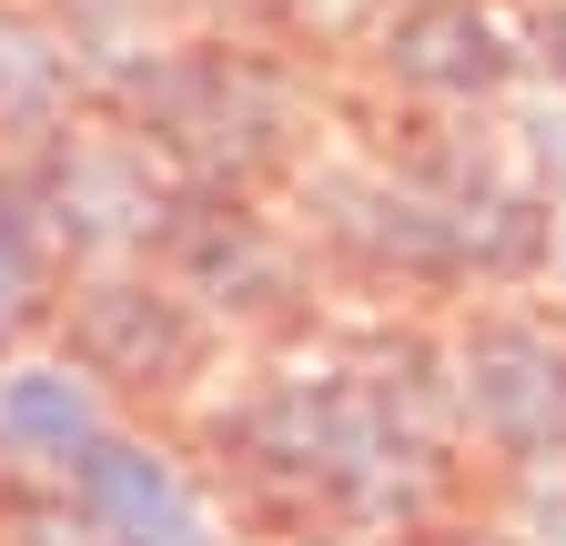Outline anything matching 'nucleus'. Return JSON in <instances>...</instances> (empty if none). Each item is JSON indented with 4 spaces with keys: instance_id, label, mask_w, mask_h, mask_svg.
<instances>
[{
    "instance_id": "obj_1",
    "label": "nucleus",
    "mask_w": 566,
    "mask_h": 546,
    "mask_svg": "<svg viewBox=\"0 0 566 546\" xmlns=\"http://www.w3.org/2000/svg\"><path fill=\"white\" fill-rule=\"evenodd\" d=\"M233 526L294 536H395L424 546L475 506V465L446 405V324L424 314H314L253 345L182 416Z\"/></svg>"
},
{
    "instance_id": "obj_2",
    "label": "nucleus",
    "mask_w": 566,
    "mask_h": 546,
    "mask_svg": "<svg viewBox=\"0 0 566 546\" xmlns=\"http://www.w3.org/2000/svg\"><path fill=\"white\" fill-rule=\"evenodd\" d=\"M294 213L324 294L365 314L446 324L485 294H536L556 273V213L516 182L495 122H385L365 143H324L273 192Z\"/></svg>"
},
{
    "instance_id": "obj_3",
    "label": "nucleus",
    "mask_w": 566,
    "mask_h": 546,
    "mask_svg": "<svg viewBox=\"0 0 566 546\" xmlns=\"http://www.w3.org/2000/svg\"><path fill=\"white\" fill-rule=\"evenodd\" d=\"M92 112L153 143L172 182L202 192H283L324 143V82L294 61V41H243V31H163L92 72Z\"/></svg>"
},
{
    "instance_id": "obj_4",
    "label": "nucleus",
    "mask_w": 566,
    "mask_h": 546,
    "mask_svg": "<svg viewBox=\"0 0 566 546\" xmlns=\"http://www.w3.org/2000/svg\"><path fill=\"white\" fill-rule=\"evenodd\" d=\"M446 405L465 465L506 486L566 465V304L556 294H485L446 314Z\"/></svg>"
},
{
    "instance_id": "obj_5",
    "label": "nucleus",
    "mask_w": 566,
    "mask_h": 546,
    "mask_svg": "<svg viewBox=\"0 0 566 546\" xmlns=\"http://www.w3.org/2000/svg\"><path fill=\"white\" fill-rule=\"evenodd\" d=\"M153 273L223 334L233 355L283 345V334H304L324 314V273H314L294 213H283L273 192H202V182H182L172 223L153 243Z\"/></svg>"
},
{
    "instance_id": "obj_6",
    "label": "nucleus",
    "mask_w": 566,
    "mask_h": 546,
    "mask_svg": "<svg viewBox=\"0 0 566 546\" xmlns=\"http://www.w3.org/2000/svg\"><path fill=\"white\" fill-rule=\"evenodd\" d=\"M51 355H71L122 416L142 426H182L192 405L212 395V375L233 365V345L212 334L153 263H92V273H61V304H51Z\"/></svg>"
},
{
    "instance_id": "obj_7",
    "label": "nucleus",
    "mask_w": 566,
    "mask_h": 546,
    "mask_svg": "<svg viewBox=\"0 0 566 546\" xmlns=\"http://www.w3.org/2000/svg\"><path fill=\"white\" fill-rule=\"evenodd\" d=\"M11 172L31 182V213L61 253V273H92V263H153L163 223H172V172L153 162L142 132H122L112 112H71L51 122L41 143L11 153Z\"/></svg>"
},
{
    "instance_id": "obj_8",
    "label": "nucleus",
    "mask_w": 566,
    "mask_h": 546,
    "mask_svg": "<svg viewBox=\"0 0 566 546\" xmlns=\"http://www.w3.org/2000/svg\"><path fill=\"white\" fill-rule=\"evenodd\" d=\"M344 51H354V82L405 122H495L526 92L516 21L485 0H365Z\"/></svg>"
},
{
    "instance_id": "obj_9",
    "label": "nucleus",
    "mask_w": 566,
    "mask_h": 546,
    "mask_svg": "<svg viewBox=\"0 0 566 546\" xmlns=\"http://www.w3.org/2000/svg\"><path fill=\"white\" fill-rule=\"evenodd\" d=\"M51 506L82 526V546H243L223 486L202 475L182 426L122 416L82 465L51 486Z\"/></svg>"
},
{
    "instance_id": "obj_10",
    "label": "nucleus",
    "mask_w": 566,
    "mask_h": 546,
    "mask_svg": "<svg viewBox=\"0 0 566 546\" xmlns=\"http://www.w3.org/2000/svg\"><path fill=\"white\" fill-rule=\"evenodd\" d=\"M122 426V405L51 345H21L0 365V496H41Z\"/></svg>"
},
{
    "instance_id": "obj_11",
    "label": "nucleus",
    "mask_w": 566,
    "mask_h": 546,
    "mask_svg": "<svg viewBox=\"0 0 566 546\" xmlns=\"http://www.w3.org/2000/svg\"><path fill=\"white\" fill-rule=\"evenodd\" d=\"M71 112H92V72H82L71 21L51 0H0V153L41 143Z\"/></svg>"
},
{
    "instance_id": "obj_12",
    "label": "nucleus",
    "mask_w": 566,
    "mask_h": 546,
    "mask_svg": "<svg viewBox=\"0 0 566 546\" xmlns=\"http://www.w3.org/2000/svg\"><path fill=\"white\" fill-rule=\"evenodd\" d=\"M51 304H61V253H51L41 213H31V182L0 153V365L51 334Z\"/></svg>"
},
{
    "instance_id": "obj_13",
    "label": "nucleus",
    "mask_w": 566,
    "mask_h": 546,
    "mask_svg": "<svg viewBox=\"0 0 566 546\" xmlns=\"http://www.w3.org/2000/svg\"><path fill=\"white\" fill-rule=\"evenodd\" d=\"M495 132H506L516 182L546 202V213H566V102L556 92H516L506 112H495Z\"/></svg>"
},
{
    "instance_id": "obj_14",
    "label": "nucleus",
    "mask_w": 566,
    "mask_h": 546,
    "mask_svg": "<svg viewBox=\"0 0 566 546\" xmlns=\"http://www.w3.org/2000/svg\"><path fill=\"white\" fill-rule=\"evenodd\" d=\"M516 61H526V92L566 102V0H526L516 11Z\"/></svg>"
},
{
    "instance_id": "obj_15",
    "label": "nucleus",
    "mask_w": 566,
    "mask_h": 546,
    "mask_svg": "<svg viewBox=\"0 0 566 546\" xmlns=\"http://www.w3.org/2000/svg\"><path fill=\"white\" fill-rule=\"evenodd\" d=\"M546 284H556V304H566V213H556V273H546Z\"/></svg>"
},
{
    "instance_id": "obj_16",
    "label": "nucleus",
    "mask_w": 566,
    "mask_h": 546,
    "mask_svg": "<svg viewBox=\"0 0 566 546\" xmlns=\"http://www.w3.org/2000/svg\"><path fill=\"white\" fill-rule=\"evenodd\" d=\"M294 546H395V536H294Z\"/></svg>"
},
{
    "instance_id": "obj_17",
    "label": "nucleus",
    "mask_w": 566,
    "mask_h": 546,
    "mask_svg": "<svg viewBox=\"0 0 566 546\" xmlns=\"http://www.w3.org/2000/svg\"><path fill=\"white\" fill-rule=\"evenodd\" d=\"M485 11H506V21H516V11H526V0H485Z\"/></svg>"
}]
</instances>
